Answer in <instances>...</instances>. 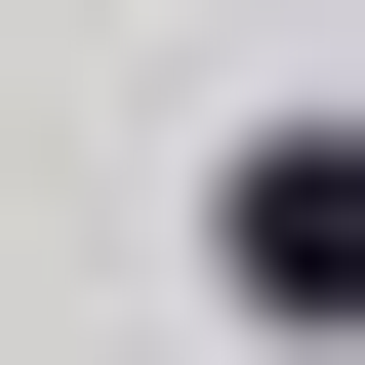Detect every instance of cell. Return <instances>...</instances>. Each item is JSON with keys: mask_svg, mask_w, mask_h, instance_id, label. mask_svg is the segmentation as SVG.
Instances as JSON below:
<instances>
[{"mask_svg": "<svg viewBox=\"0 0 365 365\" xmlns=\"http://www.w3.org/2000/svg\"><path fill=\"white\" fill-rule=\"evenodd\" d=\"M244 284H284V325H365V122H284V203H244Z\"/></svg>", "mask_w": 365, "mask_h": 365, "instance_id": "1", "label": "cell"}]
</instances>
